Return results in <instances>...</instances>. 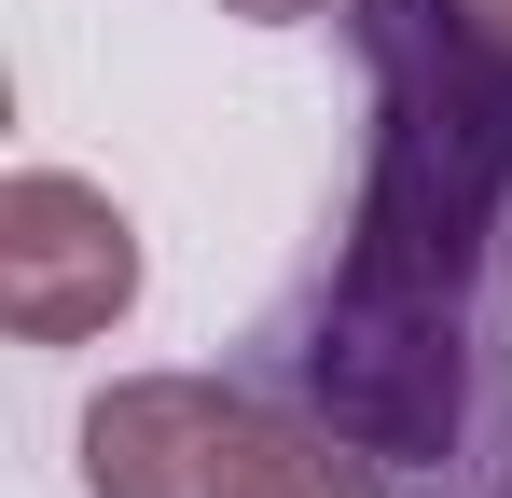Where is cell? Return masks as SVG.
Segmentation results:
<instances>
[{"label": "cell", "instance_id": "6da1fadb", "mask_svg": "<svg viewBox=\"0 0 512 498\" xmlns=\"http://www.w3.org/2000/svg\"><path fill=\"white\" fill-rule=\"evenodd\" d=\"M125 305H139V222L70 166H14L0 180V319H14V346H84Z\"/></svg>", "mask_w": 512, "mask_h": 498}, {"label": "cell", "instance_id": "7a4b0ae2", "mask_svg": "<svg viewBox=\"0 0 512 498\" xmlns=\"http://www.w3.org/2000/svg\"><path fill=\"white\" fill-rule=\"evenodd\" d=\"M263 402L222 374H111L84 402V498H236Z\"/></svg>", "mask_w": 512, "mask_h": 498}, {"label": "cell", "instance_id": "3957f363", "mask_svg": "<svg viewBox=\"0 0 512 498\" xmlns=\"http://www.w3.org/2000/svg\"><path fill=\"white\" fill-rule=\"evenodd\" d=\"M236 498H388V457H374L360 429H333L319 402H263L250 485H236Z\"/></svg>", "mask_w": 512, "mask_h": 498}, {"label": "cell", "instance_id": "277c9868", "mask_svg": "<svg viewBox=\"0 0 512 498\" xmlns=\"http://www.w3.org/2000/svg\"><path fill=\"white\" fill-rule=\"evenodd\" d=\"M457 14H471V42H485V56L512 70V0H457Z\"/></svg>", "mask_w": 512, "mask_h": 498}, {"label": "cell", "instance_id": "5b68a950", "mask_svg": "<svg viewBox=\"0 0 512 498\" xmlns=\"http://www.w3.org/2000/svg\"><path fill=\"white\" fill-rule=\"evenodd\" d=\"M222 14H250V28H291V14H333V0H222Z\"/></svg>", "mask_w": 512, "mask_h": 498}]
</instances>
